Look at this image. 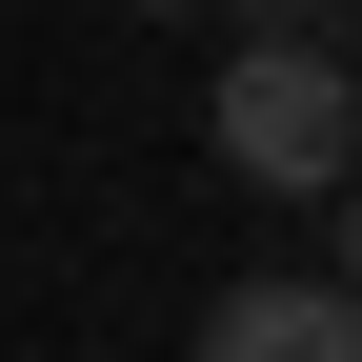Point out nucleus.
I'll list each match as a JSON object with an SVG mask.
<instances>
[{"mask_svg": "<svg viewBox=\"0 0 362 362\" xmlns=\"http://www.w3.org/2000/svg\"><path fill=\"white\" fill-rule=\"evenodd\" d=\"M202 362H362V302L342 282H221L202 302Z\"/></svg>", "mask_w": 362, "mask_h": 362, "instance_id": "nucleus-2", "label": "nucleus"}, {"mask_svg": "<svg viewBox=\"0 0 362 362\" xmlns=\"http://www.w3.org/2000/svg\"><path fill=\"white\" fill-rule=\"evenodd\" d=\"M342 302H362V181H342Z\"/></svg>", "mask_w": 362, "mask_h": 362, "instance_id": "nucleus-3", "label": "nucleus"}, {"mask_svg": "<svg viewBox=\"0 0 362 362\" xmlns=\"http://www.w3.org/2000/svg\"><path fill=\"white\" fill-rule=\"evenodd\" d=\"M202 141H221V181H262V202H342L362 181V81L322 40H242L221 101H202Z\"/></svg>", "mask_w": 362, "mask_h": 362, "instance_id": "nucleus-1", "label": "nucleus"}]
</instances>
